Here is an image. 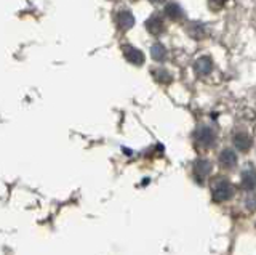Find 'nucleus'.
Listing matches in <instances>:
<instances>
[{"instance_id": "6", "label": "nucleus", "mask_w": 256, "mask_h": 255, "mask_svg": "<svg viewBox=\"0 0 256 255\" xmlns=\"http://www.w3.org/2000/svg\"><path fill=\"white\" fill-rule=\"evenodd\" d=\"M165 49L160 44H157V45H154L152 47V57H154V60H158V61H162L164 58H165Z\"/></svg>"}, {"instance_id": "4", "label": "nucleus", "mask_w": 256, "mask_h": 255, "mask_svg": "<svg viewBox=\"0 0 256 255\" xmlns=\"http://www.w3.org/2000/svg\"><path fill=\"white\" fill-rule=\"evenodd\" d=\"M165 13H166L172 20H181V18H182V15H184L182 10H181L176 4H168V5H166V9H165Z\"/></svg>"}, {"instance_id": "1", "label": "nucleus", "mask_w": 256, "mask_h": 255, "mask_svg": "<svg viewBox=\"0 0 256 255\" xmlns=\"http://www.w3.org/2000/svg\"><path fill=\"white\" fill-rule=\"evenodd\" d=\"M124 53H125V58L128 61H132L133 65H142V63H144L142 53L140 50L133 49V47H126V49L124 50Z\"/></svg>"}, {"instance_id": "2", "label": "nucleus", "mask_w": 256, "mask_h": 255, "mask_svg": "<svg viewBox=\"0 0 256 255\" xmlns=\"http://www.w3.org/2000/svg\"><path fill=\"white\" fill-rule=\"evenodd\" d=\"M196 71H197V74H200V76H205V74L210 73V71H212V61H210V58H206V57L200 58L196 63Z\"/></svg>"}, {"instance_id": "7", "label": "nucleus", "mask_w": 256, "mask_h": 255, "mask_svg": "<svg viewBox=\"0 0 256 255\" xmlns=\"http://www.w3.org/2000/svg\"><path fill=\"white\" fill-rule=\"evenodd\" d=\"M226 2L228 0H210V4H213L214 7H222Z\"/></svg>"}, {"instance_id": "8", "label": "nucleus", "mask_w": 256, "mask_h": 255, "mask_svg": "<svg viewBox=\"0 0 256 255\" xmlns=\"http://www.w3.org/2000/svg\"><path fill=\"white\" fill-rule=\"evenodd\" d=\"M158 2H160V0H158Z\"/></svg>"}, {"instance_id": "5", "label": "nucleus", "mask_w": 256, "mask_h": 255, "mask_svg": "<svg viewBox=\"0 0 256 255\" xmlns=\"http://www.w3.org/2000/svg\"><path fill=\"white\" fill-rule=\"evenodd\" d=\"M118 26L122 29H128L133 26V17L130 13H122L118 17Z\"/></svg>"}, {"instance_id": "3", "label": "nucleus", "mask_w": 256, "mask_h": 255, "mask_svg": "<svg viewBox=\"0 0 256 255\" xmlns=\"http://www.w3.org/2000/svg\"><path fill=\"white\" fill-rule=\"evenodd\" d=\"M164 21L160 20L158 17H152L149 21H148V29L150 31L152 34H160L164 31Z\"/></svg>"}]
</instances>
